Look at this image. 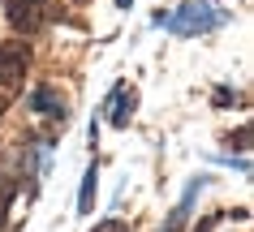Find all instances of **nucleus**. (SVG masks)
Instances as JSON below:
<instances>
[{"label":"nucleus","mask_w":254,"mask_h":232,"mask_svg":"<svg viewBox=\"0 0 254 232\" xmlns=\"http://www.w3.org/2000/svg\"><path fill=\"white\" fill-rule=\"evenodd\" d=\"M228 22L224 9H215L207 0H186V4H177L173 13H155V26L173 30L177 39H194V35H211Z\"/></svg>","instance_id":"obj_1"},{"label":"nucleus","mask_w":254,"mask_h":232,"mask_svg":"<svg viewBox=\"0 0 254 232\" xmlns=\"http://www.w3.org/2000/svg\"><path fill=\"white\" fill-rule=\"evenodd\" d=\"M26 65H30L26 43H0V112L17 99L22 82H26Z\"/></svg>","instance_id":"obj_2"},{"label":"nucleus","mask_w":254,"mask_h":232,"mask_svg":"<svg viewBox=\"0 0 254 232\" xmlns=\"http://www.w3.org/2000/svg\"><path fill=\"white\" fill-rule=\"evenodd\" d=\"M134 108H138V91H117V95L108 99V112H112L108 121L117 125V129H125L129 116H134Z\"/></svg>","instance_id":"obj_5"},{"label":"nucleus","mask_w":254,"mask_h":232,"mask_svg":"<svg viewBox=\"0 0 254 232\" xmlns=\"http://www.w3.org/2000/svg\"><path fill=\"white\" fill-rule=\"evenodd\" d=\"M9 202H13V185L0 181V228H4V215H9Z\"/></svg>","instance_id":"obj_7"},{"label":"nucleus","mask_w":254,"mask_h":232,"mask_svg":"<svg viewBox=\"0 0 254 232\" xmlns=\"http://www.w3.org/2000/svg\"><path fill=\"white\" fill-rule=\"evenodd\" d=\"M95 232H129V224H125V219H104Z\"/></svg>","instance_id":"obj_8"},{"label":"nucleus","mask_w":254,"mask_h":232,"mask_svg":"<svg viewBox=\"0 0 254 232\" xmlns=\"http://www.w3.org/2000/svg\"><path fill=\"white\" fill-rule=\"evenodd\" d=\"M78 4H86V0H78Z\"/></svg>","instance_id":"obj_10"},{"label":"nucleus","mask_w":254,"mask_h":232,"mask_svg":"<svg viewBox=\"0 0 254 232\" xmlns=\"http://www.w3.org/2000/svg\"><path fill=\"white\" fill-rule=\"evenodd\" d=\"M117 4H121V9H129V0H117Z\"/></svg>","instance_id":"obj_9"},{"label":"nucleus","mask_w":254,"mask_h":232,"mask_svg":"<svg viewBox=\"0 0 254 232\" xmlns=\"http://www.w3.org/2000/svg\"><path fill=\"white\" fill-rule=\"evenodd\" d=\"M95 193H99V164L86 168V177H82V189H78V215H91L95 211Z\"/></svg>","instance_id":"obj_6"},{"label":"nucleus","mask_w":254,"mask_h":232,"mask_svg":"<svg viewBox=\"0 0 254 232\" xmlns=\"http://www.w3.org/2000/svg\"><path fill=\"white\" fill-rule=\"evenodd\" d=\"M0 4H4L13 30H22V35H35L52 17V0H0Z\"/></svg>","instance_id":"obj_3"},{"label":"nucleus","mask_w":254,"mask_h":232,"mask_svg":"<svg viewBox=\"0 0 254 232\" xmlns=\"http://www.w3.org/2000/svg\"><path fill=\"white\" fill-rule=\"evenodd\" d=\"M30 112H39V116H48V121H69V103L65 95L56 91V86H35L30 91Z\"/></svg>","instance_id":"obj_4"}]
</instances>
